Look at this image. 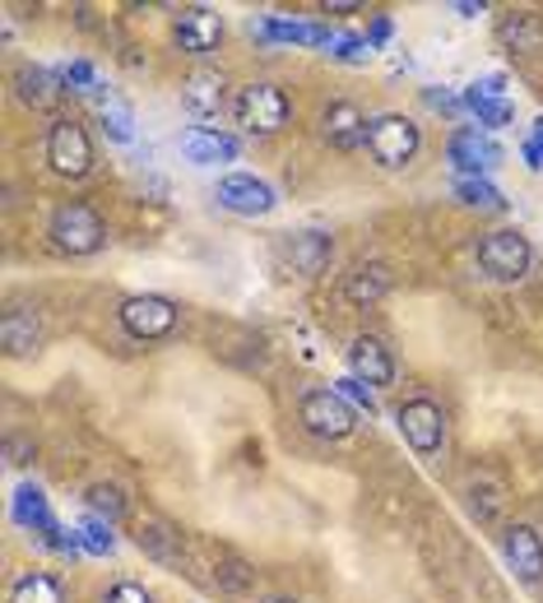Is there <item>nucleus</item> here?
<instances>
[{"instance_id":"nucleus-1","label":"nucleus","mask_w":543,"mask_h":603,"mask_svg":"<svg viewBox=\"0 0 543 603\" xmlns=\"http://www.w3.org/2000/svg\"><path fill=\"white\" fill-rule=\"evenodd\" d=\"M47 238L66 255H93V251H102V242H108V228H102L98 209H89L84 200H66L57 214H51Z\"/></svg>"},{"instance_id":"nucleus-2","label":"nucleus","mask_w":543,"mask_h":603,"mask_svg":"<svg viewBox=\"0 0 543 603\" xmlns=\"http://www.w3.org/2000/svg\"><path fill=\"white\" fill-rule=\"evenodd\" d=\"M534 265V251H530V238L525 232H515V228H497V232H487V238L479 242V270L487 279H497V283H515V279H525Z\"/></svg>"},{"instance_id":"nucleus-3","label":"nucleus","mask_w":543,"mask_h":603,"mask_svg":"<svg viewBox=\"0 0 543 603\" xmlns=\"http://www.w3.org/2000/svg\"><path fill=\"white\" fill-rule=\"evenodd\" d=\"M289 112H293V102L279 84L255 80L238 93V125L247 135H279V130L289 125Z\"/></svg>"},{"instance_id":"nucleus-4","label":"nucleus","mask_w":543,"mask_h":603,"mask_svg":"<svg viewBox=\"0 0 543 603\" xmlns=\"http://www.w3.org/2000/svg\"><path fill=\"white\" fill-rule=\"evenodd\" d=\"M47 163L57 177H70V181H80L89 177L93 168V144H89V130L74 121V117H57L47 130Z\"/></svg>"},{"instance_id":"nucleus-5","label":"nucleus","mask_w":543,"mask_h":603,"mask_svg":"<svg viewBox=\"0 0 543 603\" xmlns=\"http://www.w3.org/2000/svg\"><path fill=\"white\" fill-rule=\"evenodd\" d=\"M298 418H302L306 432H316V436H325V441H344V436H353V428H358L349 400H344L334 385H330V390H306L302 404H298Z\"/></svg>"},{"instance_id":"nucleus-6","label":"nucleus","mask_w":543,"mask_h":603,"mask_svg":"<svg viewBox=\"0 0 543 603\" xmlns=\"http://www.w3.org/2000/svg\"><path fill=\"white\" fill-rule=\"evenodd\" d=\"M423 135H419V125H413L409 117H376L368 121V153L381 163V168H404L413 163V153H419Z\"/></svg>"},{"instance_id":"nucleus-7","label":"nucleus","mask_w":543,"mask_h":603,"mask_svg":"<svg viewBox=\"0 0 543 603\" xmlns=\"http://www.w3.org/2000/svg\"><path fill=\"white\" fill-rule=\"evenodd\" d=\"M395 423H400V436L413 445V455H423V460L442 455V445H446V413H442V404L409 400V404H400Z\"/></svg>"},{"instance_id":"nucleus-8","label":"nucleus","mask_w":543,"mask_h":603,"mask_svg":"<svg viewBox=\"0 0 543 603\" xmlns=\"http://www.w3.org/2000/svg\"><path fill=\"white\" fill-rule=\"evenodd\" d=\"M214 200L228 209V214H242V219H265V214H274V209H279V191L270 187V181L251 177V172L223 177Z\"/></svg>"},{"instance_id":"nucleus-9","label":"nucleus","mask_w":543,"mask_h":603,"mask_svg":"<svg viewBox=\"0 0 543 603\" xmlns=\"http://www.w3.org/2000/svg\"><path fill=\"white\" fill-rule=\"evenodd\" d=\"M121 325H125V334H135V339H168L172 325H177V306L168 298H153V293L125 298L121 302Z\"/></svg>"},{"instance_id":"nucleus-10","label":"nucleus","mask_w":543,"mask_h":603,"mask_svg":"<svg viewBox=\"0 0 543 603\" xmlns=\"http://www.w3.org/2000/svg\"><path fill=\"white\" fill-rule=\"evenodd\" d=\"M502 557L515 571L521 585H539L543 581V539L530 524H506L502 530Z\"/></svg>"},{"instance_id":"nucleus-11","label":"nucleus","mask_w":543,"mask_h":603,"mask_svg":"<svg viewBox=\"0 0 543 603\" xmlns=\"http://www.w3.org/2000/svg\"><path fill=\"white\" fill-rule=\"evenodd\" d=\"M223 102H228V80H223L219 70L200 66V70H191L187 80H181V108H187L195 121L219 117V112H223Z\"/></svg>"},{"instance_id":"nucleus-12","label":"nucleus","mask_w":543,"mask_h":603,"mask_svg":"<svg viewBox=\"0 0 543 603\" xmlns=\"http://www.w3.org/2000/svg\"><path fill=\"white\" fill-rule=\"evenodd\" d=\"M349 376H358L362 385H391L395 381V358L391 349L381 344L376 334H358L353 349H349Z\"/></svg>"},{"instance_id":"nucleus-13","label":"nucleus","mask_w":543,"mask_h":603,"mask_svg":"<svg viewBox=\"0 0 543 603\" xmlns=\"http://www.w3.org/2000/svg\"><path fill=\"white\" fill-rule=\"evenodd\" d=\"M446 153H451V168L460 177H483V172H493L502 163V149L487 135H479V130H455Z\"/></svg>"},{"instance_id":"nucleus-14","label":"nucleus","mask_w":543,"mask_h":603,"mask_svg":"<svg viewBox=\"0 0 543 603\" xmlns=\"http://www.w3.org/2000/svg\"><path fill=\"white\" fill-rule=\"evenodd\" d=\"M219 38H223V19L214 10L195 6V10L177 14V47L191 51V57H210V51L219 47Z\"/></svg>"},{"instance_id":"nucleus-15","label":"nucleus","mask_w":543,"mask_h":603,"mask_svg":"<svg viewBox=\"0 0 543 603\" xmlns=\"http://www.w3.org/2000/svg\"><path fill=\"white\" fill-rule=\"evenodd\" d=\"M181 153L195 163V168H210V163H238L242 144L223 135V130H210V125H191L187 135H181Z\"/></svg>"},{"instance_id":"nucleus-16","label":"nucleus","mask_w":543,"mask_h":603,"mask_svg":"<svg viewBox=\"0 0 543 603\" xmlns=\"http://www.w3.org/2000/svg\"><path fill=\"white\" fill-rule=\"evenodd\" d=\"M14 524H19V530H29V539H47L61 520L51 515V502H47V492H42V488L23 483V488L14 492Z\"/></svg>"},{"instance_id":"nucleus-17","label":"nucleus","mask_w":543,"mask_h":603,"mask_svg":"<svg viewBox=\"0 0 543 603\" xmlns=\"http://www.w3.org/2000/svg\"><path fill=\"white\" fill-rule=\"evenodd\" d=\"M321 125H325V140H330L334 149L368 144V117H362L353 102H330L325 117H321Z\"/></svg>"},{"instance_id":"nucleus-18","label":"nucleus","mask_w":543,"mask_h":603,"mask_svg":"<svg viewBox=\"0 0 543 603\" xmlns=\"http://www.w3.org/2000/svg\"><path fill=\"white\" fill-rule=\"evenodd\" d=\"M0 339H6L10 358H23V353H33L42 344V325H38V316L29 306H10L6 321H0Z\"/></svg>"},{"instance_id":"nucleus-19","label":"nucleus","mask_w":543,"mask_h":603,"mask_svg":"<svg viewBox=\"0 0 543 603\" xmlns=\"http://www.w3.org/2000/svg\"><path fill=\"white\" fill-rule=\"evenodd\" d=\"M14 89H19V98L29 102V108H38V112H47L51 102L66 93V89H61V74H51V70H42V66H19Z\"/></svg>"},{"instance_id":"nucleus-20","label":"nucleus","mask_w":543,"mask_h":603,"mask_svg":"<svg viewBox=\"0 0 543 603\" xmlns=\"http://www.w3.org/2000/svg\"><path fill=\"white\" fill-rule=\"evenodd\" d=\"M135 543L144 547V553H149L153 562H163V566H181V562H187V547H181V534H177V530H168V524H159V520H144L140 530H135Z\"/></svg>"},{"instance_id":"nucleus-21","label":"nucleus","mask_w":543,"mask_h":603,"mask_svg":"<svg viewBox=\"0 0 543 603\" xmlns=\"http://www.w3.org/2000/svg\"><path fill=\"white\" fill-rule=\"evenodd\" d=\"M289 260H293V270H298V274L316 279V274L330 265V238H325V232H293V242H289Z\"/></svg>"},{"instance_id":"nucleus-22","label":"nucleus","mask_w":543,"mask_h":603,"mask_svg":"<svg viewBox=\"0 0 543 603\" xmlns=\"http://www.w3.org/2000/svg\"><path fill=\"white\" fill-rule=\"evenodd\" d=\"M10 603H66V585L51 571H23L10 585Z\"/></svg>"},{"instance_id":"nucleus-23","label":"nucleus","mask_w":543,"mask_h":603,"mask_svg":"<svg viewBox=\"0 0 543 603\" xmlns=\"http://www.w3.org/2000/svg\"><path fill=\"white\" fill-rule=\"evenodd\" d=\"M344 293H349V302H358V306H372V302H381L385 293H391V270L385 265H358L353 274H349V283H344Z\"/></svg>"},{"instance_id":"nucleus-24","label":"nucleus","mask_w":543,"mask_h":603,"mask_svg":"<svg viewBox=\"0 0 543 603\" xmlns=\"http://www.w3.org/2000/svg\"><path fill=\"white\" fill-rule=\"evenodd\" d=\"M265 42H306V47H330L334 33L330 29H316V23H298V19H265L261 29Z\"/></svg>"},{"instance_id":"nucleus-25","label":"nucleus","mask_w":543,"mask_h":603,"mask_svg":"<svg viewBox=\"0 0 543 603\" xmlns=\"http://www.w3.org/2000/svg\"><path fill=\"white\" fill-rule=\"evenodd\" d=\"M464 108H470V112L479 117V125H483V130H502V125H511V117H515L506 98L483 93L479 84H470V89H464Z\"/></svg>"},{"instance_id":"nucleus-26","label":"nucleus","mask_w":543,"mask_h":603,"mask_svg":"<svg viewBox=\"0 0 543 603\" xmlns=\"http://www.w3.org/2000/svg\"><path fill=\"white\" fill-rule=\"evenodd\" d=\"M98 117H102V130H108V140L131 144V135H135V117H131V108H125L117 93H102V98H98Z\"/></svg>"},{"instance_id":"nucleus-27","label":"nucleus","mask_w":543,"mask_h":603,"mask_svg":"<svg viewBox=\"0 0 543 603\" xmlns=\"http://www.w3.org/2000/svg\"><path fill=\"white\" fill-rule=\"evenodd\" d=\"M497 33H502V42H506V47L525 51V57H534V51L543 47V23H539L534 14H511Z\"/></svg>"},{"instance_id":"nucleus-28","label":"nucleus","mask_w":543,"mask_h":603,"mask_svg":"<svg viewBox=\"0 0 543 603\" xmlns=\"http://www.w3.org/2000/svg\"><path fill=\"white\" fill-rule=\"evenodd\" d=\"M455 195H460V204H470V209H487V214H497V209H506L502 191L493 187V181H483V177H460V181H455Z\"/></svg>"},{"instance_id":"nucleus-29","label":"nucleus","mask_w":543,"mask_h":603,"mask_svg":"<svg viewBox=\"0 0 543 603\" xmlns=\"http://www.w3.org/2000/svg\"><path fill=\"white\" fill-rule=\"evenodd\" d=\"M214 581H219L228 594H247V590L255 585V571H251V562H242V557L219 553V562H214Z\"/></svg>"},{"instance_id":"nucleus-30","label":"nucleus","mask_w":543,"mask_h":603,"mask_svg":"<svg viewBox=\"0 0 543 603\" xmlns=\"http://www.w3.org/2000/svg\"><path fill=\"white\" fill-rule=\"evenodd\" d=\"M80 543H84V553H93V557H108L112 547H117L112 520H102V515H84V520H80Z\"/></svg>"},{"instance_id":"nucleus-31","label":"nucleus","mask_w":543,"mask_h":603,"mask_svg":"<svg viewBox=\"0 0 543 603\" xmlns=\"http://www.w3.org/2000/svg\"><path fill=\"white\" fill-rule=\"evenodd\" d=\"M61 84L70 89V93H84V98H102L108 89H102V80H98V70L89 66V61H66L61 66Z\"/></svg>"},{"instance_id":"nucleus-32","label":"nucleus","mask_w":543,"mask_h":603,"mask_svg":"<svg viewBox=\"0 0 543 603\" xmlns=\"http://www.w3.org/2000/svg\"><path fill=\"white\" fill-rule=\"evenodd\" d=\"M89 506L102 515V520H121L125 515V502H121V492L117 488H108V483H98V488H89Z\"/></svg>"},{"instance_id":"nucleus-33","label":"nucleus","mask_w":543,"mask_h":603,"mask_svg":"<svg viewBox=\"0 0 543 603\" xmlns=\"http://www.w3.org/2000/svg\"><path fill=\"white\" fill-rule=\"evenodd\" d=\"M334 390L349 400V404H358V409H368V413H376V395H372V385H362L358 376H344V381H334Z\"/></svg>"},{"instance_id":"nucleus-34","label":"nucleus","mask_w":543,"mask_h":603,"mask_svg":"<svg viewBox=\"0 0 543 603\" xmlns=\"http://www.w3.org/2000/svg\"><path fill=\"white\" fill-rule=\"evenodd\" d=\"M102 603H153V594L135 581H117L108 594H102Z\"/></svg>"},{"instance_id":"nucleus-35","label":"nucleus","mask_w":543,"mask_h":603,"mask_svg":"<svg viewBox=\"0 0 543 603\" xmlns=\"http://www.w3.org/2000/svg\"><path fill=\"white\" fill-rule=\"evenodd\" d=\"M330 47H334L330 57H340V61H362V57L372 51V47H368V38H334Z\"/></svg>"},{"instance_id":"nucleus-36","label":"nucleus","mask_w":543,"mask_h":603,"mask_svg":"<svg viewBox=\"0 0 543 603\" xmlns=\"http://www.w3.org/2000/svg\"><path fill=\"white\" fill-rule=\"evenodd\" d=\"M428 108H436V112H451V117H455V112L464 108V98H455V93H446V89H442V93L428 89Z\"/></svg>"},{"instance_id":"nucleus-37","label":"nucleus","mask_w":543,"mask_h":603,"mask_svg":"<svg viewBox=\"0 0 543 603\" xmlns=\"http://www.w3.org/2000/svg\"><path fill=\"white\" fill-rule=\"evenodd\" d=\"M385 38H391V19H376V23H372V33H368V47H381Z\"/></svg>"},{"instance_id":"nucleus-38","label":"nucleus","mask_w":543,"mask_h":603,"mask_svg":"<svg viewBox=\"0 0 543 603\" xmlns=\"http://www.w3.org/2000/svg\"><path fill=\"white\" fill-rule=\"evenodd\" d=\"M521 153H525V163H530L534 172H543V149H539L534 140H525V144H521Z\"/></svg>"},{"instance_id":"nucleus-39","label":"nucleus","mask_w":543,"mask_h":603,"mask_svg":"<svg viewBox=\"0 0 543 603\" xmlns=\"http://www.w3.org/2000/svg\"><path fill=\"white\" fill-rule=\"evenodd\" d=\"M325 14H349V10H358V6H344V0H334V6H321Z\"/></svg>"},{"instance_id":"nucleus-40","label":"nucleus","mask_w":543,"mask_h":603,"mask_svg":"<svg viewBox=\"0 0 543 603\" xmlns=\"http://www.w3.org/2000/svg\"><path fill=\"white\" fill-rule=\"evenodd\" d=\"M455 14L460 19H474V14H483V6H455Z\"/></svg>"},{"instance_id":"nucleus-41","label":"nucleus","mask_w":543,"mask_h":603,"mask_svg":"<svg viewBox=\"0 0 543 603\" xmlns=\"http://www.w3.org/2000/svg\"><path fill=\"white\" fill-rule=\"evenodd\" d=\"M530 140H534V144H539V149H543V117H539V121H534V135H530Z\"/></svg>"},{"instance_id":"nucleus-42","label":"nucleus","mask_w":543,"mask_h":603,"mask_svg":"<svg viewBox=\"0 0 543 603\" xmlns=\"http://www.w3.org/2000/svg\"><path fill=\"white\" fill-rule=\"evenodd\" d=\"M265 603H298V599H265Z\"/></svg>"}]
</instances>
